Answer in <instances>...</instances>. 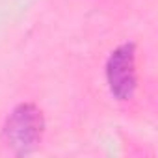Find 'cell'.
I'll return each mask as SVG.
<instances>
[{
  "instance_id": "6da1fadb",
  "label": "cell",
  "mask_w": 158,
  "mask_h": 158,
  "mask_svg": "<svg viewBox=\"0 0 158 158\" xmlns=\"http://www.w3.org/2000/svg\"><path fill=\"white\" fill-rule=\"evenodd\" d=\"M45 119L35 104H19L6 119L4 139L17 154L32 152L41 141Z\"/></svg>"
},
{
  "instance_id": "7a4b0ae2",
  "label": "cell",
  "mask_w": 158,
  "mask_h": 158,
  "mask_svg": "<svg viewBox=\"0 0 158 158\" xmlns=\"http://www.w3.org/2000/svg\"><path fill=\"white\" fill-rule=\"evenodd\" d=\"M106 84L114 99L125 102L130 101L138 86V71H136V45L123 43L106 60L104 67Z\"/></svg>"
}]
</instances>
